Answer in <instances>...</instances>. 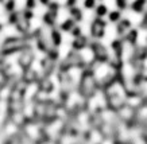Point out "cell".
Wrapping results in <instances>:
<instances>
[{"mask_svg":"<svg viewBox=\"0 0 147 144\" xmlns=\"http://www.w3.org/2000/svg\"><path fill=\"white\" fill-rule=\"evenodd\" d=\"M104 30H105V24L102 22H94L93 26H92V32H93L94 36H101L104 34Z\"/></svg>","mask_w":147,"mask_h":144,"instance_id":"cell-1","label":"cell"}]
</instances>
